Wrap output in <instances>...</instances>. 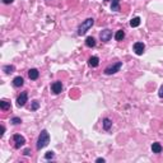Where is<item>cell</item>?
Here are the masks:
<instances>
[{"label":"cell","mask_w":163,"mask_h":163,"mask_svg":"<svg viewBox=\"0 0 163 163\" xmlns=\"http://www.w3.org/2000/svg\"><path fill=\"white\" fill-rule=\"evenodd\" d=\"M88 65L90 66V68H97V66L99 65L98 56H90L89 60H88Z\"/></svg>","instance_id":"cell-9"},{"label":"cell","mask_w":163,"mask_h":163,"mask_svg":"<svg viewBox=\"0 0 163 163\" xmlns=\"http://www.w3.org/2000/svg\"><path fill=\"white\" fill-rule=\"evenodd\" d=\"M49 143H50V134L47 133V130H42L37 139V145H36L37 150L44 149L45 147L49 145Z\"/></svg>","instance_id":"cell-1"},{"label":"cell","mask_w":163,"mask_h":163,"mask_svg":"<svg viewBox=\"0 0 163 163\" xmlns=\"http://www.w3.org/2000/svg\"><path fill=\"white\" fill-rule=\"evenodd\" d=\"M111 37H112V31L108 30V28L102 30L99 32V40L102 42H108L110 40H111Z\"/></svg>","instance_id":"cell-4"},{"label":"cell","mask_w":163,"mask_h":163,"mask_svg":"<svg viewBox=\"0 0 163 163\" xmlns=\"http://www.w3.org/2000/svg\"><path fill=\"white\" fill-rule=\"evenodd\" d=\"M23 154H24V156H31V149H26L24 152H23Z\"/></svg>","instance_id":"cell-24"},{"label":"cell","mask_w":163,"mask_h":163,"mask_svg":"<svg viewBox=\"0 0 163 163\" xmlns=\"http://www.w3.org/2000/svg\"><path fill=\"white\" fill-rule=\"evenodd\" d=\"M38 107H40V102L38 101H32V104H31L32 111H36V110H38Z\"/></svg>","instance_id":"cell-20"},{"label":"cell","mask_w":163,"mask_h":163,"mask_svg":"<svg viewBox=\"0 0 163 163\" xmlns=\"http://www.w3.org/2000/svg\"><path fill=\"white\" fill-rule=\"evenodd\" d=\"M14 70H16V68H14V65H5V66L3 68V71H4L5 74H12Z\"/></svg>","instance_id":"cell-18"},{"label":"cell","mask_w":163,"mask_h":163,"mask_svg":"<svg viewBox=\"0 0 163 163\" xmlns=\"http://www.w3.org/2000/svg\"><path fill=\"white\" fill-rule=\"evenodd\" d=\"M103 129H104V130H106V131H108L110 130V129H111L112 127V121H111V120H110V119H103Z\"/></svg>","instance_id":"cell-13"},{"label":"cell","mask_w":163,"mask_h":163,"mask_svg":"<svg viewBox=\"0 0 163 163\" xmlns=\"http://www.w3.org/2000/svg\"><path fill=\"white\" fill-rule=\"evenodd\" d=\"M111 10H113V12H119L120 10V0H112Z\"/></svg>","instance_id":"cell-16"},{"label":"cell","mask_w":163,"mask_h":163,"mask_svg":"<svg viewBox=\"0 0 163 163\" xmlns=\"http://www.w3.org/2000/svg\"><path fill=\"white\" fill-rule=\"evenodd\" d=\"M124 37H125V32H124V30H119L116 33H115V40L116 41H122Z\"/></svg>","instance_id":"cell-14"},{"label":"cell","mask_w":163,"mask_h":163,"mask_svg":"<svg viewBox=\"0 0 163 163\" xmlns=\"http://www.w3.org/2000/svg\"><path fill=\"white\" fill-rule=\"evenodd\" d=\"M158 96H159L161 98H163V84L161 85V88H159V90H158Z\"/></svg>","instance_id":"cell-23"},{"label":"cell","mask_w":163,"mask_h":163,"mask_svg":"<svg viewBox=\"0 0 163 163\" xmlns=\"http://www.w3.org/2000/svg\"><path fill=\"white\" fill-rule=\"evenodd\" d=\"M85 45L88 47H94L96 46V40L93 37H87L85 38Z\"/></svg>","instance_id":"cell-19"},{"label":"cell","mask_w":163,"mask_h":163,"mask_svg":"<svg viewBox=\"0 0 163 163\" xmlns=\"http://www.w3.org/2000/svg\"><path fill=\"white\" fill-rule=\"evenodd\" d=\"M54 157H55V153H54V152H47L46 154H45V158H46V159H52Z\"/></svg>","instance_id":"cell-22"},{"label":"cell","mask_w":163,"mask_h":163,"mask_svg":"<svg viewBox=\"0 0 163 163\" xmlns=\"http://www.w3.org/2000/svg\"><path fill=\"white\" fill-rule=\"evenodd\" d=\"M93 24H94V19L93 18H87L85 21H83L78 26V32H76L78 33V36H84L85 33L90 30V27H92Z\"/></svg>","instance_id":"cell-2"},{"label":"cell","mask_w":163,"mask_h":163,"mask_svg":"<svg viewBox=\"0 0 163 163\" xmlns=\"http://www.w3.org/2000/svg\"><path fill=\"white\" fill-rule=\"evenodd\" d=\"M133 49H134V51H135V54L136 55H143V52H144V50H145V45L143 44V42H135L134 44V46H133Z\"/></svg>","instance_id":"cell-7"},{"label":"cell","mask_w":163,"mask_h":163,"mask_svg":"<svg viewBox=\"0 0 163 163\" xmlns=\"http://www.w3.org/2000/svg\"><path fill=\"white\" fill-rule=\"evenodd\" d=\"M10 122L13 124V125H19V124H22V119L21 117H13L10 120Z\"/></svg>","instance_id":"cell-21"},{"label":"cell","mask_w":163,"mask_h":163,"mask_svg":"<svg viewBox=\"0 0 163 163\" xmlns=\"http://www.w3.org/2000/svg\"><path fill=\"white\" fill-rule=\"evenodd\" d=\"M13 140H14V147L17 148V149H19L21 147H23L26 144V139L24 136H22V135H19V134H16V135H13Z\"/></svg>","instance_id":"cell-5"},{"label":"cell","mask_w":163,"mask_h":163,"mask_svg":"<svg viewBox=\"0 0 163 163\" xmlns=\"http://www.w3.org/2000/svg\"><path fill=\"white\" fill-rule=\"evenodd\" d=\"M122 68V63L121 61H117V63H115L112 65L107 66L106 69H104V74L106 75H112V74H116L117 71H120V69Z\"/></svg>","instance_id":"cell-3"},{"label":"cell","mask_w":163,"mask_h":163,"mask_svg":"<svg viewBox=\"0 0 163 163\" xmlns=\"http://www.w3.org/2000/svg\"><path fill=\"white\" fill-rule=\"evenodd\" d=\"M14 1V0H3V3L4 4H12Z\"/></svg>","instance_id":"cell-26"},{"label":"cell","mask_w":163,"mask_h":163,"mask_svg":"<svg viewBox=\"0 0 163 163\" xmlns=\"http://www.w3.org/2000/svg\"><path fill=\"white\" fill-rule=\"evenodd\" d=\"M27 101H28V93H27V92H22L21 94L18 96V98H17L18 107H23V106L26 104Z\"/></svg>","instance_id":"cell-6"},{"label":"cell","mask_w":163,"mask_h":163,"mask_svg":"<svg viewBox=\"0 0 163 163\" xmlns=\"http://www.w3.org/2000/svg\"><path fill=\"white\" fill-rule=\"evenodd\" d=\"M0 108H1L3 111H7V110L10 108V102H8V101H5V99L0 101Z\"/></svg>","instance_id":"cell-15"},{"label":"cell","mask_w":163,"mask_h":163,"mask_svg":"<svg viewBox=\"0 0 163 163\" xmlns=\"http://www.w3.org/2000/svg\"><path fill=\"white\" fill-rule=\"evenodd\" d=\"M38 75H40V73H38L37 69H30L28 70V78H30L31 80H36L38 78Z\"/></svg>","instance_id":"cell-11"},{"label":"cell","mask_w":163,"mask_h":163,"mask_svg":"<svg viewBox=\"0 0 163 163\" xmlns=\"http://www.w3.org/2000/svg\"><path fill=\"white\" fill-rule=\"evenodd\" d=\"M51 90L54 94H59L63 92V83L61 82H54V83L51 84Z\"/></svg>","instance_id":"cell-8"},{"label":"cell","mask_w":163,"mask_h":163,"mask_svg":"<svg viewBox=\"0 0 163 163\" xmlns=\"http://www.w3.org/2000/svg\"><path fill=\"white\" fill-rule=\"evenodd\" d=\"M96 162H98V163L102 162V163H104L106 161H104V158H97V159H96Z\"/></svg>","instance_id":"cell-25"},{"label":"cell","mask_w":163,"mask_h":163,"mask_svg":"<svg viewBox=\"0 0 163 163\" xmlns=\"http://www.w3.org/2000/svg\"><path fill=\"white\" fill-rule=\"evenodd\" d=\"M23 84H24V79H23L22 76H16V78L13 79V85H14V87L21 88Z\"/></svg>","instance_id":"cell-10"},{"label":"cell","mask_w":163,"mask_h":163,"mask_svg":"<svg viewBox=\"0 0 163 163\" xmlns=\"http://www.w3.org/2000/svg\"><path fill=\"white\" fill-rule=\"evenodd\" d=\"M152 152L156 153V154H159V153L162 152L161 143H153V144H152Z\"/></svg>","instance_id":"cell-12"},{"label":"cell","mask_w":163,"mask_h":163,"mask_svg":"<svg viewBox=\"0 0 163 163\" xmlns=\"http://www.w3.org/2000/svg\"><path fill=\"white\" fill-rule=\"evenodd\" d=\"M130 26L133 28H135V27H139L140 26V18L139 17H135V18H133L131 21H130Z\"/></svg>","instance_id":"cell-17"},{"label":"cell","mask_w":163,"mask_h":163,"mask_svg":"<svg viewBox=\"0 0 163 163\" xmlns=\"http://www.w3.org/2000/svg\"><path fill=\"white\" fill-rule=\"evenodd\" d=\"M103 1H110V0H103Z\"/></svg>","instance_id":"cell-27"}]
</instances>
